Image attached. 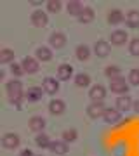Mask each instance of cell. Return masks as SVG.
Wrapping results in <instances>:
<instances>
[{"label": "cell", "instance_id": "6da1fadb", "mask_svg": "<svg viewBox=\"0 0 139 156\" xmlns=\"http://www.w3.org/2000/svg\"><path fill=\"white\" fill-rule=\"evenodd\" d=\"M5 94L9 97V102H11L14 108L21 109L23 99H24V89H23V83L19 78H12L5 83Z\"/></svg>", "mask_w": 139, "mask_h": 156}, {"label": "cell", "instance_id": "7a4b0ae2", "mask_svg": "<svg viewBox=\"0 0 139 156\" xmlns=\"http://www.w3.org/2000/svg\"><path fill=\"white\" fill-rule=\"evenodd\" d=\"M110 90L117 95H127L129 92V82H125V78H115V80H110Z\"/></svg>", "mask_w": 139, "mask_h": 156}, {"label": "cell", "instance_id": "3957f363", "mask_svg": "<svg viewBox=\"0 0 139 156\" xmlns=\"http://www.w3.org/2000/svg\"><path fill=\"white\" fill-rule=\"evenodd\" d=\"M30 21H31V24H33V26H37V28H45V26L49 24V16H47V12H45V11L37 9V11L31 12Z\"/></svg>", "mask_w": 139, "mask_h": 156}, {"label": "cell", "instance_id": "277c9868", "mask_svg": "<svg viewBox=\"0 0 139 156\" xmlns=\"http://www.w3.org/2000/svg\"><path fill=\"white\" fill-rule=\"evenodd\" d=\"M21 66H23V69H24V75H35V73H38V69H40V61L37 57L26 56L21 61Z\"/></svg>", "mask_w": 139, "mask_h": 156}, {"label": "cell", "instance_id": "5b68a950", "mask_svg": "<svg viewBox=\"0 0 139 156\" xmlns=\"http://www.w3.org/2000/svg\"><path fill=\"white\" fill-rule=\"evenodd\" d=\"M0 142H2V146H4L5 149H16V147H19V144H21V139H19V135L14 134V132H7V134L2 135Z\"/></svg>", "mask_w": 139, "mask_h": 156}, {"label": "cell", "instance_id": "8992f818", "mask_svg": "<svg viewBox=\"0 0 139 156\" xmlns=\"http://www.w3.org/2000/svg\"><path fill=\"white\" fill-rule=\"evenodd\" d=\"M127 42H130L129 40V35L125 30H113L110 33V44L111 45H117V47H120V45H125Z\"/></svg>", "mask_w": 139, "mask_h": 156}, {"label": "cell", "instance_id": "52a82bcc", "mask_svg": "<svg viewBox=\"0 0 139 156\" xmlns=\"http://www.w3.org/2000/svg\"><path fill=\"white\" fill-rule=\"evenodd\" d=\"M49 45H50V49H56V50L63 49L66 45V35L63 31H52L49 37Z\"/></svg>", "mask_w": 139, "mask_h": 156}, {"label": "cell", "instance_id": "ba28073f", "mask_svg": "<svg viewBox=\"0 0 139 156\" xmlns=\"http://www.w3.org/2000/svg\"><path fill=\"white\" fill-rule=\"evenodd\" d=\"M106 97V87L101 83H96L89 89V99L92 102H103V99Z\"/></svg>", "mask_w": 139, "mask_h": 156}, {"label": "cell", "instance_id": "9c48e42d", "mask_svg": "<svg viewBox=\"0 0 139 156\" xmlns=\"http://www.w3.org/2000/svg\"><path fill=\"white\" fill-rule=\"evenodd\" d=\"M42 89H44L45 94L56 95L57 92H59V80H57V78H52V76L44 78V82H42Z\"/></svg>", "mask_w": 139, "mask_h": 156}, {"label": "cell", "instance_id": "30bf717a", "mask_svg": "<svg viewBox=\"0 0 139 156\" xmlns=\"http://www.w3.org/2000/svg\"><path fill=\"white\" fill-rule=\"evenodd\" d=\"M92 52H94L97 57H108L110 52H111V44L108 42V40H97V42L94 44Z\"/></svg>", "mask_w": 139, "mask_h": 156}, {"label": "cell", "instance_id": "8fae6325", "mask_svg": "<svg viewBox=\"0 0 139 156\" xmlns=\"http://www.w3.org/2000/svg\"><path fill=\"white\" fill-rule=\"evenodd\" d=\"M103 120H104L108 125H115L122 120V113L118 111L117 108H106L104 113H103Z\"/></svg>", "mask_w": 139, "mask_h": 156}, {"label": "cell", "instance_id": "7c38bea8", "mask_svg": "<svg viewBox=\"0 0 139 156\" xmlns=\"http://www.w3.org/2000/svg\"><path fill=\"white\" fill-rule=\"evenodd\" d=\"M56 78L59 82H70L73 78V66L71 64H61L56 71Z\"/></svg>", "mask_w": 139, "mask_h": 156}, {"label": "cell", "instance_id": "4fadbf2b", "mask_svg": "<svg viewBox=\"0 0 139 156\" xmlns=\"http://www.w3.org/2000/svg\"><path fill=\"white\" fill-rule=\"evenodd\" d=\"M44 89L42 87H28V90L24 92V99L28 102H38L42 97H44Z\"/></svg>", "mask_w": 139, "mask_h": 156}, {"label": "cell", "instance_id": "5bb4252c", "mask_svg": "<svg viewBox=\"0 0 139 156\" xmlns=\"http://www.w3.org/2000/svg\"><path fill=\"white\" fill-rule=\"evenodd\" d=\"M106 21H108V24H111V26H118L120 23L125 21V14H123L120 9H111V11L108 12V16H106Z\"/></svg>", "mask_w": 139, "mask_h": 156}, {"label": "cell", "instance_id": "9a60e30c", "mask_svg": "<svg viewBox=\"0 0 139 156\" xmlns=\"http://www.w3.org/2000/svg\"><path fill=\"white\" fill-rule=\"evenodd\" d=\"M115 104H117V109L120 113H127V111H130L132 109V104H134V101L129 97V95H118L117 97V101H115Z\"/></svg>", "mask_w": 139, "mask_h": 156}, {"label": "cell", "instance_id": "2e32d148", "mask_svg": "<svg viewBox=\"0 0 139 156\" xmlns=\"http://www.w3.org/2000/svg\"><path fill=\"white\" fill-rule=\"evenodd\" d=\"M49 113L50 115H54V116H59V115H63L64 113V109H66V104H64V101L63 99H52L49 102Z\"/></svg>", "mask_w": 139, "mask_h": 156}, {"label": "cell", "instance_id": "e0dca14e", "mask_svg": "<svg viewBox=\"0 0 139 156\" xmlns=\"http://www.w3.org/2000/svg\"><path fill=\"white\" fill-rule=\"evenodd\" d=\"M28 127H30V130H31V132H35V134L44 132V128H45V118H42V116H31V118H30V122H28Z\"/></svg>", "mask_w": 139, "mask_h": 156}, {"label": "cell", "instance_id": "ac0fdd59", "mask_svg": "<svg viewBox=\"0 0 139 156\" xmlns=\"http://www.w3.org/2000/svg\"><path fill=\"white\" fill-rule=\"evenodd\" d=\"M49 151L56 156H63V154L68 153V144L64 140H52L50 146H49Z\"/></svg>", "mask_w": 139, "mask_h": 156}, {"label": "cell", "instance_id": "d6986e66", "mask_svg": "<svg viewBox=\"0 0 139 156\" xmlns=\"http://www.w3.org/2000/svg\"><path fill=\"white\" fill-rule=\"evenodd\" d=\"M104 104L103 102H90L87 106V115L90 118H103V113H104Z\"/></svg>", "mask_w": 139, "mask_h": 156}, {"label": "cell", "instance_id": "ffe728a7", "mask_svg": "<svg viewBox=\"0 0 139 156\" xmlns=\"http://www.w3.org/2000/svg\"><path fill=\"white\" fill-rule=\"evenodd\" d=\"M85 9V5H83V2H80V0H70L66 4V11L68 14H71V16L78 17L80 16V12Z\"/></svg>", "mask_w": 139, "mask_h": 156}, {"label": "cell", "instance_id": "44dd1931", "mask_svg": "<svg viewBox=\"0 0 139 156\" xmlns=\"http://www.w3.org/2000/svg\"><path fill=\"white\" fill-rule=\"evenodd\" d=\"M35 57L42 62H49L52 59V49L47 47V45H42V47H38V49L35 50Z\"/></svg>", "mask_w": 139, "mask_h": 156}, {"label": "cell", "instance_id": "7402d4cb", "mask_svg": "<svg viewBox=\"0 0 139 156\" xmlns=\"http://www.w3.org/2000/svg\"><path fill=\"white\" fill-rule=\"evenodd\" d=\"M90 54H92V50L89 49V45H85V44H80L77 45V49H75V56H77L78 61H89L90 59Z\"/></svg>", "mask_w": 139, "mask_h": 156}, {"label": "cell", "instance_id": "603a6c76", "mask_svg": "<svg viewBox=\"0 0 139 156\" xmlns=\"http://www.w3.org/2000/svg\"><path fill=\"white\" fill-rule=\"evenodd\" d=\"M94 17H96L94 9H92V7H85V9L80 12V16H78L77 19H78V23H80V24H89V23L94 21Z\"/></svg>", "mask_w": 139, "mask_h": 156}, {"label": "cell", "instance_id": "cb8c5ba5", "mask_svg": "<svg viewBox=\"0 0 139 156\" xmlns=\"http://www.w3.org/2000/svg\"><path fill=\"white\" fill-rule=\"evenodd\" d=\"M125 24H127L129 28H139V11L132 9V11H129L125 14Z\"/></svg>", "mask_w": 139, "mask_h": 156}, {"label": "cell", "instance_id": "d4e9b609", "mask_svg": "<svg viewBox=\"0 0 139 156\" xmlns=\"http://www.w3.org/2000/svg\"><path fill=\"white\" fill-rule=\"evenodd\" d=\"M73 82H75V85H77V87H80V89L90 87V76L87 75V73H77V75H75V78H73Z\"/></svg>", "mask_w": 139, "mask_h": 156}, {"label": "cell", "instance_id": "484cf974", "mask_svg": "<svg viewBox=\"0 0 139 156\" xmlns=\"http://www.w3.org/2000/svg\"><path fill=\"white\" fill-rule=\"evenodd\" d=\"M50 137L45 132H40V134H37V137H35V144L38 146L40 149H49V146H50Z\"/></svg>", "mask_w": 139, "mask_h": 156}, {"label": "cell", "instance_id": "4316f807", "mask_svg": "<svg viewBox=\"0 0 139 156\" xmlns=\"http://www.w3.org/2000/svg\"><path fill=\"white\" fill-rule=\"evenodd\" d=\"M0 62L2 64H12L14 62V50L4 47V49L0 50Z\"/></svg>", "mask_w": 139, "mask_h": 156}, {"label": "cell", "instance_id": "83f0119b", "mask_svg": "<svg viewBox=\"0 0 139 156\" xmlns=\"http://www.w3.org/2000/svg\"><path fill=\"white\" fill-rule=\"evenodd\" d=\"M104 76L108 78V80H115V78H120L122 76V69L118 66H106L104 68Z\"/></svg>", "mask_w": 139, "mask_h": 156}, {"label": "cell", "instance_id": "f1b7e54d", "mask_svg": "<svg viewBox=\"0 0 139 156\" xmlns=\"http://www.w3.org/2000/svg\"><path fill=\"white\" fill-rule=\"evenodd\" d=\"M78 139V132L77 128H66L64 132L61 134V140H64V142H75V140Z\"/></svg>", "mask_w": 139, "mask_h": 156}, {"label": "cell", "instance_id": "f546056e", "mask_svg": "<svg viewBox=\"0 0 139 156\" xmlns=\"http://www.w3.org/2000/svg\"><path fill=\"white\" fill-rule=\"evenodd\" d=\"M45 7H47V12L57 14V12L63 9V2L61 0H47V2H45Z\"/></svg>", "mask_w": 139, "mask_h": 156}, {"label": "cell", "instance_id": "4dcf8cb0", "mask_svg": "<svg viewBox=\"0 0 139 156\" xmlns=\"http://www.w3.org/2000/svg\"><path fill=\"white\" fill-rule=\"evenodd\" d=\"M129 83L134 85V87H139V69L137 68H132L129 71Z\"/></svg>", "mask_w": 139, "mask_h": 156}, {"label": "cell", "instance_id": "1f68e13d", "mask_svg": "<svg viewBox=\"0 0 139 156\" xmlns=\"http://www.w3.org/2000/svg\"><path fill=\"white\" fill-rule=\"evenodd\" d=\"M11 73H12V76H14V78L23 76V75H24V69H23L21 62H12V64H11Z\"/></svg>", "mask_w": 139, "mask_h": 156}, {"label": "cell", "instance_id": "d6a6232c", "mask_svg": "<svg viewBox=\"0 0 139 156\" xmlns=\"http://www.w3.org/2000/svg\"><path fill=\"white\" fill-rule=\"evenodd\" d=\"M129 52H130L132 56L139 57V37L137 38H132L129 42Z\"/></svg>", "mask_w": 139, "mask_h": 156}, {"label": "cell", "instance_id": "836d02e7", "mask_svg": "<svg viewBox=\"0 0 139 156\" xmlns=\"http://www.w3.org/2000/svg\"><path fill=\"white\" fill-rule=\"evenodd\" d=\"M19 156H35V154H33V151L30 149V147H24V149L19 153Z\"/></svg>", "mask_w": 139, "mask_h": 156}, {"label": "cell", "instance_id": "e575fe53", "mask_svg": "<svg viewBox=\"0 0 139 156\" xmlns=\"http://www.w3.org/2000/svg\"><path fill=\"white\" fill-rule=\"evenodd\" d=\"M28 4H30V5H33V7H38V5H42L44 2H40V0H30Z\"/></svg>", "mask_w": 139, "mask_h": 156}, {"label": "cell", "instance_id": "d590c367", "mask_svg": "<svg viewBox=\"0 0 139 156\" xmlns=\"http://www.w3.org/2000/svg\"><path fill=\"white\" fill-rule=\"evenodd\" d=\"M132 109H134V111H136V113L139 115V101H134V104H132Z\"/></svg>", "mask_w": 139, "mask_h": 156}, {"label": "cell", "instance_id": "8d00e7d4", "mask_svg": "<svg viewBox=\"0 0 139 156\" xmlns=\"http://www.w3.org/2000/svg\"><path fill=\"white\" fill-rule=\"evenodd\" d=\"M35 156H42V154H35Z\"/></svg>", "mask_w": 139, "mask_h": 156}]
</instances>
